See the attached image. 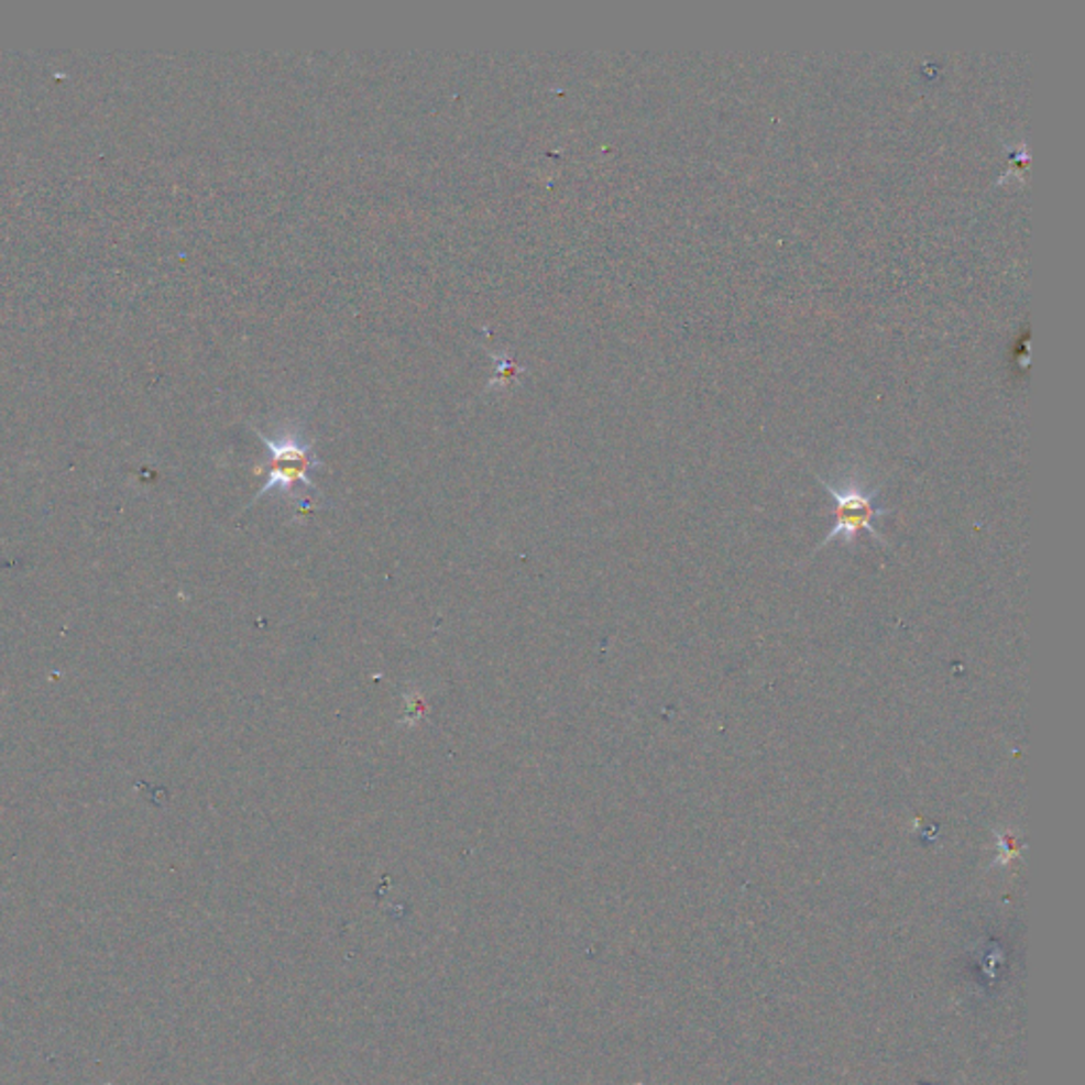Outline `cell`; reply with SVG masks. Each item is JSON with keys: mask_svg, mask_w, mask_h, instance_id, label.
<instances>
[{"mask_svg": "<svg viewBox=\"0 0 1085 1085\" xmlns=\"http://www.w3.org/2000/svg\"><path fill=\"white\" fill-rule=\"evenodd\" d=\"M817 480L828 490L829 496L833 498V505H835V509H833L835 526L829 530L828 537L817 547V551L823 549L831 541H837V539L846 542V545H853L861 535H869L876 541L888 547V541L874 526V519L885 517L892 512V509L876 503L883 487L867 486V482L855 473L842 475L840 480H831V482L821 475H817Z\"/></svg>", "mask_w": 1085, "mask_h": 1085, "instance_id": "1", "label": "cell"}, {"mask_svg": "<svg viewBox=\"0 0 1085 1085\" xmlns=\"http://www.w3.org/2000/svg\"><path fill=\"white\" fill-rule=\"evenodd\" d=\"M257 435L259 439L270 448L272 462H270V478L259 490L255 501L272 490L291 494L297 484L315 487V482L310 480V471L320 467V460L315 457L310 441H302L299 435L295 432L281 435L276 439L263 435L261 430H257Z\"/></svg>", "mask_w": 1085, "mask_h": 1085, "instance_id": "2", "label": "cell"}]
</instances>
